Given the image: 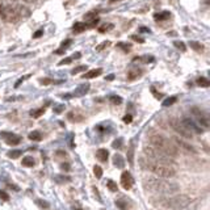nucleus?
<instances>
[{
    "mask_svg": "<svg viewBox=\"0 0 210 210\" xmlns=\"http://www.w3.org/2000/svg\"><path fill=\"white\" fill-rule=\"evenodd\" d=\"M43 85H49V84H54V83H61V81H55L53 79H49V78H45V79H41L40 80Z\"/></svg>",
    "mask_w": 210,
    "mask_h": 210,
    "instance_id": "f704fd0d",
    "label": "nucleus"
},
{
    "mask_svg": "<svg viewBox=\"0 0 210 210\" xmlns=\"http://www.w3.org/2000/svg\"><path fill=\"white\" fill-rule=\"evenodd\" d=\"M61 168L65 169V171H70V164L68 163H62L61 164Z\"/></svg>",
    "mask_w": 210,
    "mask_h": 210,
    "instance_id": "de8ad7c7",
    "label": "nucleus"
},
{
    "mask_svg": "<svg viewBox=\"0 0 210 210\" xmlns=\"http://www.w3.org/2000/svg\"><path fill=\"white\" fill-rule=\"evenodd\" d=\"M173 139H175V142L179 144V146H181L183 149H185L187 151H193V152H194V147H193V146H190V144H188V143H185V142H183L181 139H179V138H173Z\"/></svg>",
    "mask_w": 210,
    "mask_h": 210,
    "instance_id": "f3484780",
    "label": "nucleus"
},
{
    "mask_svg": "<svg viewBox=\"0 0 210 210\" xmlns=\"http://www.w3.org/2000/svg\"><path fill=\"white\" fill-rule=\"evenodd\" d=\"M63 110H65V105H58L54 109V113H56V114H59V113H62Z\"/></svg>",
    "mask_w": 210,
    "mask_h": 210,
    "instance_id": "79ce46f5",
    "label": "nucleus"
},
{
    "mask_svg": "<svg viewBox=\"0 0 210 210\" xmlns=\"http://www.w3.org/2000/svg\"><path fill=\"white\" fill-rule=\"evenodd\" d=\"M8 187H9V188H12V189H15V190H17V192H18V190H20V189H18V187L13 185V184H8Z\"/></svg>",
    "mask_w": 210,
    "mask_h": 210,
    "instance_id": "3c124183",
    "label": "nucleus"
},
{
    "mask_svg": "<svg viewBox=\"0 0 210 210\" xmlns=\"http://www.w3.org/2000/svg\"><path fill=\"white\" fill-rule=\"evenodd\" d=\"M0 198L4 200V201H8L9 200V196H8V193H5L4 190H0Z\"/></svg>",
    "mask_w": 210,
    "mask_h": 210,
    "instance_id": "ea45409f",
    "label": "nucleus"
},
{
    "mask_svg": "<svg viewBox=\"0 0 210 210\" xmlns=\"http://www.w3.org/2000/svg\"><path fill=\"white\" fill-rule=\"evenodd\" d=\"M29 139H32V141L40 142L41 139H42V134H41L40 131H32L30 134H29Z\"/></svg>",
    "mask_w": 210,
    "mask_h": 210,
    "instance_id": "4be33fe9",
    "label": "nucleus"
},
{
    "mask_svg": "<svg viewBox=\"0 0 210 210\" xmlns=\"http://www.w3.org/2000/svg\"><path fill=\"white\" fill-rule=\"evenodd\" d=\"M141 75H142V70H139V68H131L129 74H128V79L129 80H135L138 78H141Z\"/></svg>",
    "mask_w": 210,
    "mask_h": 210,
    "instance_id": "4468645a",
    "label": "nucleus"
},
{
    "mask_svg": "<svg viewBox=\"0 0 210 210\" xmlns=\"http://www.w3.org/2000/svg\"><path fill=\"white\" fill-rule=\"evenodd\" d=\"M110 101H112V104L120 105L121 103H122V99H121L120 96H112V97H110Z\"/></svg>",
    "mask_w": 210,
    "mask_h": 210,
    "instance_id": "4c0bfd02",
    "label": "nucleus"
},
{
    "mask_svg": "<svg viewBox=\"0 0 210 210\" xmlns=\"http://www.w3.org/2000/svg\"><path fill=\"white\" fill-rule=\"evenodd\" d=\"M144 154L147 158L152 159V160H155V162H160V163H165V164L172 163L171 158L167 154H164L163 151L158 150L155 147H144Z\"/></svg>",
    "mask_w": 210,
    "mask_h": 210,
    "instance_id": "7ed1b4c3",
    "label": "nucleus"
},
{
    "mask_svg": "<svg viewBox=\"0 0 210 210\" xmlns=\"http://www.w3.org/2000/svg\"><path fill=\"white\" fill-rule=\"evenodd\" d=\"M96 156H97V159H99L100 162L105 163L108 160V158H109V151H108L106 149H100L96 152Z\"/></svg>",
    "mask_w": 210,
    "mask_h": 210,
    "instance_id": "f8f14e48",
    "label": "nucleus"
},
{
    "mask_svg": "<svg viewBox=\"0 0 210 210\" xmlns=\"http://www.w3.org/2000/svg\"><path fill=\"white\" fill-rule=\"evenodd\" d=\"M168 17H171L169 12H163V13H156L155 15V18L159 20V21H163V20H165V18H168Z\"/></svg>",
    "mask_w": 210,
    "mask_h": 210,
    "instance_id": "bb28decb",
    "label": "nucleus"
},
{
    "mask_svg": "<svg viewBox=\"0 0 210 210\" xmlns=\"http://www.w3.org/2000/svg\"><path fill=\"white\" fill-rule=\"evenodd\" d=\"M113 164L116 165L117 168H124L125 167V160H124V158L121 156L120 154H116L113 156Z\"/></svg>",
    "mask_w": 210,
    "mask_h": 210,
    "instance_id": "2eb2a0df",
    "label": "nucleus"
},
{
    "mask_svg": "<svg viewBox=\"0 0 210 210\" xmlns=\"http://www.w3.org/2000/svg\"><path fill=\"white\" fill-rule=\"evenodd\" d=\"M43 113H45V108H40L38 110H32L30 112V116L34 117V118H38V117H41Z\"/></svg>",
    "mask_w": 210,
    "mask_h": 210,
    "instance_id": "a878e982",
    "label": "nucleus"
},
{
    "mask_svg": "<svg viewBox=\"0 0 210 210\" xmlns=\"http://www.w3.org/2000/svg\"><path fill=\"white\" fill-rule=\"evenodd\" d=\"M116 206L120 210H129L130 209V203L126 198H120V200L116 201Z\"/></svg>",
    "mask_w": 210,
    "mask_h": 210,
    "instance_id": "ddd939ff",
    "label": "nucleus"
},
{
    "mask_svg": "<svg viewBox=\"0 0 210 210\" xmlns=\"http://www.w3.org/2000/svg\"><path fill=\"white\" fill-rule=\"evenodd\" d=\"M110 29H113V24H104V25H101V27L99 28V32H100V33H105V32L110 30Z\"/></svg>",
    "mask_w": 210,
    "mask_h": 210,
    "instance_id": "c85d7f7f",
    "label": "nucleus"
},
{
    "mask_svg": "<svg viewBox=\"0 0 210 210\" xmlns=\"http://www.w3.org/2000/svg\"><path fill=\"white\" fill-rule=\"evenodd\" d=\"M71 96H72L71 93H67V95H63V97H62V99H66V100H68V99H71Z\"/></svg>",
    "mask_w": 210,
    "mask_h": 210,
    "instance_id": "603ef678",
    "label": "nucleus"
},
{
    "mask_svg": "<svg viewBox=\"0 0 210 210\" xmlns=\"http://www.w3.org/2000/svg\"><path fill=\"white\" fill-rule=\"evenodd\" d=\"M150 143L154 146L155 149L163 151L164 154H167L169 158L177 155L176 146L171 143L169 139L164 138V137H162V135H158V134H156V135H151V137H150Z\"/></svg>",
    "mask_w": 210,
    "mask_h": 210,
    "instance_id": "f03ea898",
    "label": "nucleus"
},
{
    "mask_svg": "<svg viewBox=\"0 0 210 210\" xmlns=\"http://www.w3.org/2000/svg\"><path fill=\"white\" fill-rule=\"evenodd\" d=\"M122 143H124V139L122 138H117L116 141H113L112 147L113 149H121V147H122Z\"/></svg>",
    "mask_w": 210,
    "mask_h": 210,
    "instance_id": "c756f323",
    "label": "nucleus"
},
{
    "mask_svg": "<svg viewBox=\"0 0 210 210\" xmlns=\"http://www.w3.org/2000/svg\"><path fill=\"white\" fill-rule=\"evenodd\" d=\"M144 62V63H149V62H152L154 61V58L152 56H149V55H146V56H137V58H134V62Z\"/></svg>",
    "mask_w": 210,
    "mask_h": 210,
    "instance_id": "cd10ccee",
    "label": "nucleus"
},
{
    "mask_svg": "<svg viewBox=\"0 0 210 210\" xmlns=\"http://www.w3.org/2000/svg\"><path fill=\"white\" fill-rule=\"evenodd\" d=\"M173 45H175V46H176L177 49H180L181 51H185V50H187L185 45H184V42H181V41H176V42L173 43Z\"/></svg>",
    "mask_w": 210,
    "mask_h": 210,
    "instance_id": "e433bc0d",
    "label": "nucleus"
},
{
    "mask_svg": "<svg viewBox=\"0 0 210 210\" xmlns=\"http://www.w3.org/2000/svg\"><path fill=\"white\" fill-rule=\"evenodd\" d=\"M128 160H129V164L133 165L134 164V143H130V149L128 150Z\"/></svg>",
    "mask_w": 210,
    "mask_h": 210,
    "instance_id": "dca6fc26",
    "label": "nucleus"
},
{
    "mask_svg": "<svg viewBox=\"0 0 210 210\" xmlns=\"http://www.w3.org/2000/svg\"><path fill=\"white\" fill-rule=\"evenodd\" d=\"M42 34H43V30H42V29H40V30H37V33H34V34H33V37H34V38H38V37H41Z\"/></svg>",
    "mask_w": 210,
    "mask_h": 210,
    "instance_id": "09e8293b",
    "label": "nucleus"
},
{
    "mask_svg": "<svg viewBox=\"0 0 210 210\" xmlns=\"http://www.w3.org/2000/svg\"><path fill=\"white\" fill-rule=\"evenodd\" d=\"M22 165L24 167H34L36 165V162H34V159L32 158V156H25L24 159H22Z\"/></svg>",
    "mask_w": 210,
    "mask_h": 210,
    "instance_id": "a211bd4d",
    "label": "nucleus"
},
{
    "mask_svg": "<svg viewBox=\"0 0 210 210\" xmlns=\"http://www.w3.org/2000/svg\"><path fill=\"white\" fill-rule=\"evenodd\" d=\"M88 91H90V85L85 84V85H80L78 90H76V92L74 93L75 96H83V95H85Z\"/></svg>",
    "mask_w": 210,
    "mask_h": 210,
    "instance_id": "6ab92c4d",
    "label": "nucleus"
},
{
    "mask_svg": "<svg viewBox=\"0 0 210 210\" xmlns=\"http://www.w3.org/2000/svg\"><path fill=\"white\" fill-rule=\"evenodd\" d=\"M131 40H134V41H137V42H139V43H143L144 42V40L143 38H141V37H138V36H131Z\"/></svg>",
    "mask_w": 210,
    "mask_h": 210,
    "instance_id": "a18cd8bd",
    "label": "nucleus"
},
{
    "mask_svg": "<svg viewBox=\"0 0 210 210\" xmlns=\"http://www.w3.org/2000/svg\"><path fill=\"white\" fill-rule=\"evenodd\" d=\"M101 74H103V70H101V68H95V70H91V71L85 72L81 78L83 79H93V78H97V76L101 75Z\"/></svg>",
    "mask_w": 210,
    "mask_h": 210,
    "instance_id": "9b49d317",
    "label": "nucleus"
},
{
    "mask_svg": "<svg viewBox=\"0 0 210 210\" xmlns=\"http://www.w3.org/2000/svg\"><path fill=\"white\" fill-rule=\"evenodd\" d=\"M109 46H110V42H109V41H105V42L101 43V45H99V46L96 47V50H97V51H101V50H104V49L109 47Z\"/></svg>",
    "mask_w": 210,
    "mask_h": 210,
    "instance_id": "c9c22d12",
    "label": "nucleus"
},
{
    "mask_svg": "<svg viewBox=\"0 0 210 210\" xmlns=\"http://www.w3.org/2000/svg\"><path fill=\"white\" fill-rule=\"evenodd\" d=\"M169 125L172 126V129L176 131V133H179V134L181 137H185V138H192V133H190L185 126L183 125V122L180 120H177L175 117H171L169 118Z\"/></svg>",
    "mask_w": 210,
    "mask_h": 210,
    "instance_id": "423d86ee",
    "label": "nucleus"
},
{
    "mask_svg": "<svg viewBox=\"0 0 210 210\" xmlns=\"http://www.w3.org/2000/svg\"><path fill=\"white\" fill-rule=\"evenodd\" d=\"M29 76L30 75H27V76H24V78H21V79H18L17 81H16V84H15V88H18V87H20V84H21V83L25 80V79H28L29 78Z\"/></svg>",
    "mask_w": 210,
    "mask_h": 210,
    "instance_id": "a19ab883",
    "label": "nucleus"
},
{
    "mask_svg": "<svg viewBox=\"0 0 210 210\" xmlns=\"http://www.w3.org/2000/svg\"><path fill=\"white\" fill-rule=\"evenodd\" d=\"M38 205H40V206H42L43 209H49V208H50V205H49V203H47L46 201H42V200H40V201H38Z\"/></svg>",
    "mask_w": 210,
    "mask_h": 210,
    "instance_id": "37998d69",
    "label": "nucleus"
},
{
    "mask_svg": "<svg viewBox=\"0 0 210 210\" xmlns=\"http://www.w3.org/2000/svg\"><path fill=\"white\" fill-rule=\"evenodd\" d=\"M117 46L121 47V49H124L125 51H129V50H130V45H126V43H118Z\"/></svg>",
    "mask_w": 210,
    "mask_h": 210,
    "instance_id": "c03bdc74",
    "label": "nucleus"
},
{
    "mask_svg": "<svg viewBox=\"0 0 210 210\" xmlns=\"http://www.w3.org/2000/svg\"><path fill=\"white\" fill-rule=\"evenodd\" d=\"M0 17L7 22H15L18 20L15 7L12 5H0Z\"/></svg>",
    "mask_w": 210,
    "mask_h": 210,
    "instance_id": "39448f33",
    "label": "nucleus"
},
{
    "mask_svg": "<svg viewBox=\"0 0 210 210\" xmlns=\"http://www.w3.org/2000/svg\"><path fill=\"white\" fill-rule=\"evenodd\" d=\"M85 28H87L85 22H76L72 29H74V33H81V32H84Z\"/></svg>",
    "mask_w": 210,
    "mask_h": 210,
    "instance_id": "aec40b11",
    "label": "nucleus"
},
{
    "mask_svg": "<svg viewBox=\"0 0 210 210\" xmlns=\"http://www.w3.org/2000/svg\"><path fill=\"white\" fill-rule=\"evenodd\" d=\"M181 122H183V125L185 126V128H187V129H188L190 133H192V131H194L196 134H202V133L205 131V130H203V129L201 128V126H200L196 122V120H194V118H190V117H184V118L181 120Z\"/></svg>",
    "mask_w": 210,
    "mask_h": 210,
    "instance_id": "0eeeda50",
    "label": "nucleus"
},
{
    "mask_svg": "<svg viewBox=\"0 0 210 210\" xmlns=\"http://www.w3.org/2000/svg\"><path fill=\"white\" fill-rule=\"evenodd\" d=\"M139 164L143 169H149L151 172H154L155 175L160 177H173L176 175V171L171 164H165L160 162H155L152 159L147 156H141L139 158Z\"/></svg>",
    "mask_w": 210,
    "mask_h": 210,
    "instance_id": "f257e3e1",
    "label": "nucleus"
},
{
    "mask_svg": "<svg viewBox=\"0 0 210 210\" xmlns=\"http://www.w3.org/2000/svg\"><path fill=\"white\" fill-rule=\"evenodd\" d=\"M197 84H198L200 87L208 88V87L210 85V81H209V79H206V78H203V76H201V78L197 79Z\"/></svg>",
    "mask_w": 210,
    "mask_h": 210,
    "instance_id": "412c9836",
    "label": "nucleus"
},
{
    "mask_svg": "<svg viewBox=\"0 0 210 210\" xmlns=\"http://www.w3.org/2000/svg\"><path fill=\"white\" fill-rule=\"evenodd\" d=\"M121 184H122L124 189L129 190L133 184H134V179H133V176L130 172H128V171H125V172H122V175H121Z\"/></svg>",
    "mask_w": 210,
    "mask_h": 210,
    "instance_id": "1a4fd4ad",
    "label": "nucleus"
},
{
    "mask_svg": "<svg viewBox=\"0 0 210 210\" xmlns=\"http://www.w3.org/2000/svg\"><path fill=\"white\" fill-rule=\"evenodd\" d=\"M15 11H16L17 18H25L30 15V11L27 7H24V5H17V7H15Z\"/></svg>",
    "mask_w": 210,
    "mask_h": 210,
    "instance_id": "9d476101",
    "label": "nucleus"
},
{
    "mask_svg": "<svg viewBox=\"0 0 210 210\" xmlns=\"http://www.w3.org/2000/svg\"><path fill=\"white\" fill-rule=\"evenodd\" d=\"M131 121H133V117L130 116V114H128V116L124 117V122H125V124H130Z\"/></svg>",
    "mask_w": 210,
    "mask_h": 210,
    "instance_id": "49530a36",
    "label": "nucleus"
},
{
    "mask_svg": "<svg viewBox=\"0 0 210 210\" xmlns=\"http://www.w3.org/2000/svg\"><path fill=\"white\" fill-rule=\"evenodd\" d=\"M176 100H177V97L176 96H172V97H168V99H165L164 101H163V106L164 108H167V106H171L172 104H175L176 103Z\"/></svg>",
    "mask_w": 210,
    "mask_h": 210,
    "instance_id": "5701e85b",
    "label": "nucleus"
},
{
    "mask_svg": "<svg viewBox=\"0 0 210 210\" xmlns=\"http://www.w3.org/2000/svg\"><path fill=\"white\" fill-rule=\"evenodd\" d=\"M72 209H75V210H81V206L79 205V202H75L74 205H72Z\"/></svg>",
    "mask_w": 210,
    "mask_h": 210,
    "instance_id": "8fccbe9b",
    "label": "nucleus"
},
{
    "mask_svg": "<svg viewBox=\"0 0 210 210\" xmlns=\"http://www.w3.org/2000/svg\"><path fill=\"white\" fill-rule=\"evenodd\" d=\"M93 173H95V176H96L97 179H101V176H103V169H101V167H99V165H95V167H93Z\"/></svg>",
    "mask_w": 210,
    "mask_h": 210,
    "instance_id": "7c9ffc66",
    "label": "nucleus"
},
{
    "mask_svg": "<svg viewBox=\"0 0 210 210\" xmlns=\"http://www.w3.org/2000/svg\"><path fill=\"white\" fill-rule=\"evenodd\" d=\"M85 70H87V66H84V65H83V66H78V67H75V68L72 70L71 74L75 75V74H79V72H81V71H85Z\"/></svg>",
    "mask_w": 210,
    "mask_h": 210,
    "instance_id": "72a5a7b5",
    "label": "nucleus"
},
{
    "mask_svg": "<svg viewBox=\"0 0 210 210\" xmlns=\"http://www.w3.org/2000/svg\"><path fill=\"white\" fill-rule=\"evenodd\" d=\"M189 45H190V47H192V49L197 50V51H201V50H203V46L201 45V43H198V42H196V41H193V42H190V43H189Z\"/></svg>",
    "mask_w": 210,
    "mask_h": 210,
    "instance_id": "2f4dec72",
    "label": "nucleus"
},
{
    "mask_svg": "<svg viewBox=\"0 0 210 210\" xmlns=\"http://www.w3.org/2000/svg\"><path fill=\"white\" fill-rule=\"evenodd\" d=\"M22 155V151L21 150H12L8 152V156L12 158V159H17V158H20Z\"/></svg>",
    "mask_w": 210,
    "mask_h": 210,
    "instance_id": "393cba45",
    "label": "nucleus"
},
{
    "mask_svg": "<svg viewBox=\"0 0 210 210\" xmlns=\"http://www.w3.org/2000/svg\"><path fill=\"white\" fill-rule=\"evenodd\" d=\"M24 3H33V2H36V0H22Z\"/></svg>",
    "mask_w": 210,
    "mask_h": 210,
    "instance_id": "6e6d98bb",
    "label": "nucleus"
},
{
    "mask_svg": "<svg viewBox=\"0 0 210 210\" xmlns=\"http://www.w3.org/2000/svg\"><path fill=\"white\" fill-rule=\"evenodd\" d=\"M74 59H72V56H68V58H65V59H63V61H61L59 62V65L62 66V65H68V63H71Z\"/></svg>",
    "mask_w": 210,
    "mask_h": 210,
    "instance_id": "58836bf2",
    "label": "nucleus"
},
{
    "mask_svg": "<svg viewBox=\"0 0 210 210\" xmlns=\"http://www.w3.org/2000/svg\"><path fill=\"white\" fill-rule=\"evenodd\" d=\"M190 112H192V114L194 116L196 122L198 124L202 129H209V125H210L209 124V116L205 110H202L197 106H193L192 109H190Z\"/></svg>",
    "mask_w": 210,
    "mask_h": 210,
    "instance_id": "20e7f679",
    "label": "nucleus"
},
{
    "mask_svg": "<svg viewBox=\"0 0 210 210\" xmlns=\"http://www.w3.org/2000/svg\"><path fill=\"white\" fill-rule=\"evenodd\" d=\"M141 32H142V33H150V29H147V28H141Z\"/></svg>",
    "mask_w": 210,
    "mask_h": 210,
    "instance_id": "864d4df0",
    "label": "nucleus"
},
{
    "mask_svg": "<svg viewBox=\"0 0 210 210\" xmlns=\"http://www.w3.org/2000/svg\"><path fill=\"white\" fill-rule=\"evenodd\" d=\"M0 137H3L5 139V142L9 146H16L21 142V137L20 135H16L13 133H0Z\"/></svg>",
    "mask_w": 210,
    "mask_h": 210,
    "instance_id": "6e6552de",
    "label": "nucleus"
},
{
    "mask_svg": "<svg viewBox=\"0 0 210 210\" xmlns=\"http://www.w3.org/2000/svg\"><path fill=\"white\" fill-rule=\"evenodd\" d=\"M54 179L58 183H68V181H71V177H68V176H55Z\"/></svg>",
    "mask_w": 210,
    "mask_h": 210,
    "instance_id": "473e14b6",
    "label": "nucleus"
},
{
    "mask_svg": "<svg viewBox=\"0 0 210 210\" xmlns=\"http://www.w3.org/2000/svg\"><path fill=\"white\" fill-rule=\"evenodd\" d=\"M106 79H108V80H113V79H114V75H109Z\"/></svg>",
    "mask_w": 210,
    "mask_h": 210,
    "instance_id": "5fc2aeb1",
    "label": "nucleus"
},
{
    "mask_svg": "<svg viewBox=\"0 0 210 210\" xmlns=\"http://www.w3.org/2000/svg\"><path fill=\"white\" fill-rule=\"evenodd\" d=\"M106 187H108V189H109L110 192H118V187H117V184L114 183L113 180H108Z\"/></svg>",
    "mask_w": 210,
    "mask_h": 210,
    "instance_id": "b1692460",
    "label": "nucleus"
}]
</instances>
